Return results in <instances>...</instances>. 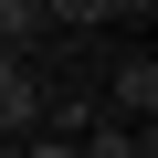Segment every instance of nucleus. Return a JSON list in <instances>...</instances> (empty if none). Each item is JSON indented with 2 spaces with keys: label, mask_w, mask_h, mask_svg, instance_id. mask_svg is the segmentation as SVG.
<instances>
[{
  "label": "nucleus",
  "mask_w": 158,
  "mask_h": 158,
  "mask_svg": "<svg viewBox=\"0 0 158 158\" xmlns=\"http://www.w3.org/2000/svg\"><path fill=\"white\" fill-rule=\"evenodd\" d=\"M42 106H53V95H42V74H32V63H0V137H32Z\"/></svg>",
  "instance_id": "obj_1"
},
{
  "label": "nucleus",
  "mask_w": 158,
  "mask_h": 158,
  "mask_svg": "<svg viewBox=\"0 0 158 158\" xmlns=\"http://www.w3.org/2000/svg\"><path fill=\"white\" fill-rule=\"evenodd\" d=\"M106 106H116L127 127H148V116H158V63H148V53H127V63L106 74Z\"/></svg>",
  "instance_id": "obj_2"
},
{
  "label": "nucleus",
  "mask_w": 158,
  "mask_h": 158,
  "mask_svg": "<svg viewBox=\"0 0 158 158\" xmlns=\"http://www.w3.org/2000/svg\"><path fill=\"white\" fill-rule=\"evenodd\" d=\"M74 158H158V137H148V127H85Z\"/></svg>",
  "instance_id": "obj_3"
},
{
  "label": "nucleus",
  "mask_w": 158,
  "mask_h": 158,
  "mask_svg": "<svg viewBox=\"0 0 158 158\" xmlns=\"http://www.w3.org/2000/svg\"><path fill=\"white\" fill-rule=\"evenodd\" d=\"M21 158H74V137H32V148H21Z\"/></svg>",
  "instance_id": "obj_4"
}]
</instances>
